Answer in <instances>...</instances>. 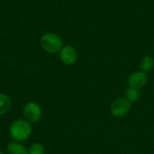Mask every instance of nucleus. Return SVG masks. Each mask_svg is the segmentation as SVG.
<instances>
[{
	"instance_id": "nucleus-1",
	"label": "nucleus",
	"mask_w": 154,
	"mask_h": 154,
	"mask_svg": "<svg viewBox=\"0 0 154 154\" xmlns=\"http://www.w3.org/2000/svg\"><path fill=\"white\" fill-rule=\"evenodd\" d=\"M32 125L26 120L19 119L14 121L9 128V134L14 142H23L32 134Z\"/></svg>"
},
{
	"instance_id": "nucleus-2",
	"label": "nucleus",
	"mask_w": 154,
	"mask_h": 154,
	"mask_svg": "<svg viewBox=\"0 0 154 154\" xmlns=\"http://www.w3.org/2000/svg\"><path fill=\"white\" fill-rule=\"evenodd\" d=\"M41 47L48 53L55 54L60 52L63 47L62 39L56 33L53 32H46L42 34L40 38Z\"/></svg>"
},
{
	"instance_id": "nucleus-3",
	"label": "nucleus",
	"mask_w": 154,
	"mask_h": 154,
	"mask_svg": "<svg viewBox=\"0 0 154 154\" xmlns=\"http://www.w3.org/2000/svg\"><path fill=\"white\" fill-rule=\"evenodd\" d=\"M132 108V103L125 97L116 99L110 107V112L115 117H122L129 113Z\"/></svg>"
},
{
	"instance_id": "nucleus-4",
	"label": "nucleus",
	"mask_w": 154,
	"mask_h": 154,
	"mask_svg": "<svg viewBox=\"0 0 154 154\" xmlns=\"http://www.w3.org/2000/svg\"><path fill=\"white\" fill-rule=\"evenodd\" d=\"M23 116L29 123H36L38 122L42 116V107L35 102H28L23 110Z\"/></svg>"
},
{
	"instance_id": "nucleus-5",
	"label": "nucleus",
	"mask_w": 154,
	"mask_h": 154,
	"mask_svg": "<svg viewBox=\"0 0 154 154\" xmlns=\"http://www.w3.org/2000/svg\"><path fill=\"white\" fill-rule=\"evenodd\" d=\"M60 59L65 65H73L78 60V51L73 46L65 45L60 51Z\"/></svg>"
},
{
	"instance_id": "nucleus-6",
	"label": "nucleus",
	"mask_w": 154,
	"mask_h": 154,
	"mask_svg": "<svg viewBox=\"0 0 154 154\" xmlns=\"http://www.w3.org/2000/svg\"><path fill=\"white\" fill-rule=\"evenodd\" d=\"M148 81V76L144 71H135L132 73L128 78V85L131 88L141 89L143 88Z\"/></svg>"
},
{
	"instance_id": "nucleus-7",
	"label": "nucleus",
	"mask_w": 154,
	"mask_h": 154,
	"mask_svg": "<svg viewBox=\"0 0 154 154\" xmlns=\"http://www.w3.org/2000/svg\"><path fill=\"white\" fill-rule=\"evenodd\" d=\"M7 154H29L28 150L18 142H12L7 145Z\"/></svg>"
},
{
	"instance_id": "nucleus-8",
	"label": "nucleus",
	"mask_w": 154,
	"mask_h": 154,
	"mask_svg": "<svg viewBox=\"0 0 154 154\" xmlns=\"http://www.w3.org/2000/svg\"><path fill=\"white\" fill-rule=\"evenodd\" d=\"M12 106V101L8 95L0 93V116L7 113Z\"/></svg>"
},
{
	"instance_id": "nucleus-9",
	"label": "nucleus",
	"mask_w": 154,
	"mask_h": 154,
	"mask_svg": "<svg viewBox=\"0 0 154 154\" xmlns=\"http://www.w3.org/2000/svg\"><path fill=\"white\" fill-rule=\"evenodd\" d=\"M140 68L142 71L148 72L154 68V59L150 55H145L140 61Z\"/></svg>"
},
{
	"instance_id": "nucleus-10",
	"label": "nucleus",
	"mask_w": 154,
	"mask_h": 154,
	"mask_svg": "<svg viewBox=\"0 0 154 154\" xmlns=\"http://www.w3.org/2000/svg\"><path fill=\"white\" fill-rule=\"evenodd\" d=\"M125 97L126 99H128L131 103L136 102L139 99V97H140V91L138 89H136V88L129 87L128 88L125 89Z\"/></svg>"
},
{
	"instance_id": "nucleus-11",
	"label": "nucleus",
	"mask_w": 154,
	"mask_h": 154,
	"mask_svg": "<svg viewBox=\"0 0 154 154\" xmlns=\"http://www.w3.org/2000/svg\"><path fill=\"white\" fill-rule=\"evenodd\" d=\"M29 154H44V147L39 143H32L28 150Z\"/></svg>"
},
{
	"instance_id": "nucleus-12",
	"label": "nucleus",
	"mask_w": 154,
	"mask_h": 154,
	"mask_svg": "<svg viewBox=\"0 0 154 154\" xmlns=\"http://www.w3.org/2000/svg\"><path fill=\"white\" fill-rule=\"evenodd\" d=\"M0 154H5L4 152H0Z\"/></svg>"
}]
</instances>
